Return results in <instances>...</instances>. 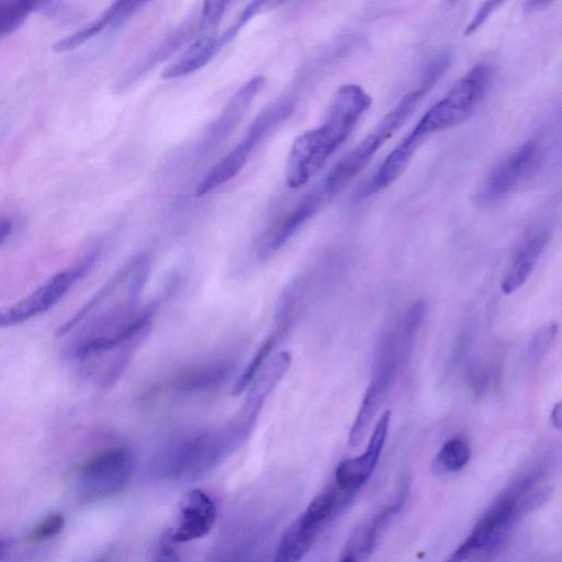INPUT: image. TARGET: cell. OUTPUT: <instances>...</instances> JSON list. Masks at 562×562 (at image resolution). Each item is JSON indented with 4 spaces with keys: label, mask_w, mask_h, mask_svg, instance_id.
Segmentation results:
<instances>
[{
    "label": "cell",
    "mask_w": 562,
    "mask_h": 562,
    "mask_svg": "<svg viewBox=\"0 0 562 562\" xmlns=\"http://www.w3.org/2000/svg\"><path fill=\"white\" fill-rule=\"evenodd\" d=\"M371 103V95L361 86H340L333 97L324 123L294 139L285 165L286 186L297 189L305 184L347 139Z\"/></svg>",
    "instance_id": "cell-1"
},
{
    "label": "cell",
    "mask_w": 562,
    "mask_h": 562,
    "mask_svg": "<svg viewBox=\"0 0 562 562\" xmlns=\"http://www.w3.org/2000/svg\"><path fill=\"white\" fill-rule=\"evenodd\" d=\"M448 56L440 55L428 66L423 82L411 91L367 134V136L328 172L321 189L324 196L344 190L364 169L376 151L407 121L417 104L447 68Z\"/></svg>",
    "instance_id": "cell-2"
},
{
    "label": "cell",
    "mask_w": 562,
    "mask_h": 562,
    "mask_svg": "<svg viewBox=\"0 0 562 562\" xmlns=\"http://www.w3.org/2000/svg\"><path fill=\"white\" fill-rule=\"evenodd\" d=\"M257 419L258 414L241 407L223 425L180 436L166 449L168 469L188 474L214 467L248 439Z\"/></svg>",
    "instance_id": "cell-3"
},
{
    "label": "cell",
    "mask_w": 562,
    "mask_h": 562,
    "mask_svg": "<svg viewBox=\"0 0 562 562\" xmlns=\"http://www.w3.org/2000/svg\"><path fill=\"white\" fill-rule=\"evenodd\" d=\"M538 473H531L512 483L485 510L461 544L472 555L491 548L538 501L544 498L547 488Z\"/></svg>",
    "instance_id": "cell-4"
},
{
    "label": "cell",
    "mask_w": 562,
    "mask_h": 562,
    "mask_svg": "<svg viewBox=\"0 0 562 562\" xmlns=\"http://www.w3.org/2000/svg\"><path fill=\"white\" fill-rule=\"evenodd\" d=\"M494 69L486 63L476 64L461 77L448 91L420 117L412 130L426 140L430 135L450 130L465 121L486 93Z\"/></svg>",
    "instance_id": "cell-5"
},
{
    "label": "cell",
    "mask_w": 562,
    "mask_h": 562,
    "mask_svg": "<svg viewBox=\"0 0 562 562\" xmlns=\"http://www.w3.org/2000/svg\"><path fill=\"white\" fill-rule=\"evenodd\" d=\"M134 471V456L124 447H112L86 459L77 470L81 495L97 499L120 492Z\"/></svg>",
    "instance_id": "cell-6"
},
{
    "label": "cell",
    "mask_w": 562,
    "mask_h": 562,
    "mask_svg": "<svg viewBox=\"0 0 562 562\" xmlns=\"http://www.w3.org/2000/svg\"><path fill=\"white\" fill-rule=\"evenodd\" d=\"M542 157L538 140L524 143L492 168L476 191V201L491 204L515 192L537 173Z\"/></svg>",
    "instance_id": "cell-7"
},
{
    "label": "cell",
    "mask_w": 562,
    "mask_h": 562,
    "mask_svg": "<svg viewBox=\"0 0 562 562\" xmlns=\"http://www.w3.org/2000/svg\"><path fill=\"white\" fill-rule=\"evenodd\" d=\"M94 261L95 255L91 254L74 267L52 276L27 296L0 308V327L22 324L50 310L76 281L90 271Z\"/></svg>",
    "instance_id": "cell-8"
},
{
    "label": "cell",
    "mask_w": 562,
    "mask_h": 562,
    "mask_svg": "<svg viewBox=\"0 0 562 562\" xmlns=\"http://www.w3.org/2000/svg\"><path fill=\"white\" fill-rule=\"evenodd\" d=\"M233 370L228 360H211L179 369L158 382L146 395V400L187 397L217 389L226 382Z\"/></svg>",
    "instance_id": "cell-9"
},
{
    "label": "cell",
    "mask_w": 562,
    "mask_h": 562,
    "mask_svg": "<svg viewBox=\"0 0 562 562\" xmlns=\"http://www.w3.org/2000/svg\"><path fill=\"white\" fill-rule=\"evenodd\" d=\"M216 506L202 490L187 492L178 503L168 539L172 543L193 541L206 536L216 521Z\"/></svg>",
    "instance_id": "cell-10"
},
{
    "label": "cell",
    "mask_w": 562,
    "mask_h": 562,
    "mask_svg": "<svg viewBox=\"0 0 562 562\" xmlns=\"http://www.w3.org/2000/svg\"><path fill=\"white\" fill-rule=\"evenodd\" d=\"M324 199L321 189L314 190L276 220L262 233L257 243V258L263 261L276 255L316 214Z\"/></svg>",
    "instance_id": "cell-11"
},
{
    "label": "cell",
    "mask_w": 562,
    "mask_h": 562,
    "mask_svg": "<svg viewBox=\"0 0 562 562\" xmlns=\"http://www.w3.org/2000/svg\"><path fill=\"white\" fill-rule=\"evenodd\" d=\"M390 422L391 412L385 411L374 426L363 453L338 464L335 471V482L340 493L352 494L369 480L382 453Z\"/></svg>",
    "instance_id": "cell-12"
},
{
    "label": "cell",
    "mask_w": 562,
    "mask_h": 562,
    "mask_svg": "<svg viewBox=\"0 0 562 562\" xmlns=\"http://www.w3.org/2000/svg\"><path fill=\"white\" fill-rule=\"evenodd\" d=\"M550 237L551 229L544 224H536L527 229L502 281L503 293L512 294L527 281Z\"/></svg>",
    "instance_id": "cell-13"
},
{
    "label": "cell",
    "mask_w": 562,
    "mask_h": 562,
    "mask_svg": "<svg viewBox=\"0 0 562 562\" xmlns=\"http://www.w3.org/2000/svg\"><path fill=\"white\" fill-rule=\"evenodd\" d=\"M265 77L257 75L246 81L226 102L218 117L210 124L203 144L214 147L225 140L237 127L258 92L265 85Z\"/></svg>",
    "instance_id": "cell-14"
},
{
    "label": "cell",
    "mask_w": 562,
    "mask_h": 562,
    "mask_svg": "<svg viewBox=\"0 0 562 562\" xmlns=\"http://www.w3.org/2000/svg\"><path fill=\"white\" fill-rule=\"evenodd\" d=\"M256 145L244 138L202 178L194 189L195 196H203L235 178L248 161Z\"/></svg>",
    "instance_id": "cell-15"
},
{
    "label": "cell",
    "mask_w": 562,
    "mask_h": 562,
    "mask_svg": "<svg viewBox=\"0 0 562 562\" xmlns=\"http://www.w3.org/2000/svg\"><path fill=\"white\" fill-rule=\"evenodd\" d=\"M290 364L291 355L288 351L271 355L250 381L244 404L261 411L266 398L284 376Z\"/></svg>",
    "instance_id": "cell-16"
},
{
    "label": "cell",
    "mask_w": 562,
    "mask_h": 562,
    "mask_svg": "<svg viewBox=\"0 0 562 562\" xmlns=\"http://www.w3.org/2000/svg\"><path fill=\"white\" fill-rule=\"evenodd\" d=\"M215 35H196L189 46L160 74L164 79L190 75L205 66L218 48Z\"/></svg>",
    "instance_id": "cell-17"
},
{
    "label": "cell",
    "mask_w": 562,
    "mask_h": 562,
    "mask_svg": "<svg viewBox=\"0 0 562 562\" xmlns=\"http://www.w3.org/2000/svg\"><path fill=\"white\" fill-rule=\"evenodd\" d=\"M393 381L394 380L384 375L372 374L370 384L366 390L361 405L349 432L348 445L350 447H356L366 436L367 430L376 412L381 407Z\"/></svg>",
    "instance_id": "cell-18"
},
{
    "label": "cell",
    "mask_w": 562,
    "mask_h": 562,
    "mask_svg": "<svg viewBox=\"0 0 562 562\" xmlns=\"http://www.w3.org/2000/svg\"><path fill=\"white\" fill-rule=\"evenodd\" d=\"M402 503L396 502L385 506L376 513L363 527L359 529L357 535L352 537L349 544L351 553L357 561L366 559L374 549L379 535L384 530L390 520L401 509Z\"/></svg>",
    "instance_id": "cell-19"
},
{
    "label": "cell",
    "mask_w": 562,
    "mask_h": 562,
    "mask_svg": "<svg viewBox=\"0 0 562 562\" xmlns=\"http://www.w3.org/2000/svg\"><path fill=\"white\" fill-rule=\"evenodd\" d=\"M317 533L296 519L282 536L271 562H301Z\"/></svg>",
    "instance_id": "cell-20"
},
{
    "label": "cell",
    "mask_w": 562,
    "mask_h": 562,
    "mask_svg": "<svg viewBox=\"0 0 562 562\" xmlns=\"http://www.w3.org/2000/svg\"><path fill=\"white\" fill-rule=\"evenodd\" d=\"M337 487H327L317 494L301 514L297 520L306 528L319 531L322 526L334 516L340 505Z\"/></svg>",
    "instance_id": "cell-21"
},
{
    "label": "cell",
    "mask_w": 562,
    "mask_h": 562,
    "mask_svg": "<svg viewBox=\"0 0 562 562\" xmlns=\"http://www.w3.org/2000/svg\"><path fill=\"white\" fill-rule=\"evenodd\" d=\"M471 458L469 442L461 437L447 440L435 456L431 469L439 475L451 474L463 469Z\"/></svg>",
    "instance_id": "cell-22"
},
{
    "label": "cell",
    "mask_w": 562,
    "mask_h": 562,
    "mask_svg": "<svg viewBox=\"0 0 562 562\" xmlns=\"http://www.w3.org/2000/svg\"><path fill=\"white\" fill-rule=\"evenodd\" d=\"M293 103L289 99L277 100L267 105L254 120L245 137L256 146L292 112Z\"/></svg>",
    "instance_id": "cell-23"
},
{
    "label": "cell",
    "mask_w": 562,
    "mask_h": 562,
    "mask_svg": "<svg viewBox=\"0 0 562 562\" xmlns=\"http://www.w3.org/2000/svg\"><path fill=\"white\" fill-rule=\"evenodd\" d=\"M38 4L36 1H0V37L18 30Z\"/></svg>",
    "instance_id": "cell-24"
},
{
    "label": "cell",
    "mask_w": 562,
    "mask_h": 562,
    "mask_svg": "<svg viewBox=\"0 0 562 562\" xmlns=\"http://www.w3.org/2000/svg\"><path fill=\"white\" fill-rule=\"evenodd\" d=\"M106 26H111V21L108 13L104 12L98 20L91 22L81 30H78L72 34L57 41L54 44L53 48L56 52H67L76 49L90 38L98 35Z\"/></svg>",
    "instance_id": "cell-25"
},
{
    "label": "cell",
    "mask_w": 562,
    "mask_h": 562,
    "mask_svg": "<svg viewBox=\"0 0 562 562\" xmlns=\"http://www.w3.org/2000/svg\"><path fill=\"white\" fill-rule=\"evenodd\" d=\"M281 2L276 1H254L238 15L235 22L217 40L218 48L225 46L236 34L258 13L278 7Z\"/></svg>",
    "instance_id": "cell-26"
},
{
    "label": "cell",
    "mask_w": 562,
    "mask_h": 562,
    "mask_svg": "<svg viewBox=\"0 0 562 562\" xmlns=\"http://www.w3.org/2000/svg\"><path fill=\"white\" fill-rule=\"evenodd\" d=\"M226 1H205L196 24L198 35H216V30L226 10Z\"/></svg>",
    "instance_id": "cell-27"
},
{
    "label": "cell",
    "mask_w": 562,
    "mask_h": 562,
    "mask_svg": "<svg viewBox=\"0 0 562 562\" xmlns=\"http://www.w3.org/2000/svg\"><path fill=\"white\" fill-rule=\"evenodd\" d=\"M65 527V518L58 513H52L42 518L30 531L29 541L41 542L57 536Z\"/></svg>",
    "instance_id": "cell-28"
},
{
    "label": "cell",
    "mask_w": 562,
    "mask_h": 562,
    "mask_svg": "<svg viewBox=\"0 0 562 562\" xmlns=\"http://www.w3.org/2000/svg\"><path fill=\"white\" fill-rule=\"evenodd\" d=\"M557 330V325L551 324L550 326L544 327V329H541L535 336L530 345V357L533 360L542 358L543 355L548 351L555 337Z\"/></svg>",
    "instance_id": "cell-29"
},
{
    "label": "cell",
    "mask_w": 562,
    "mask_h": 562,
    "mask_svg": "<svg viewBox=\"0 0 562 562\" xmlns=\"http://www.w3.org/2000/svg\"><path fill=\"white\" fill-rule=\"evenodd\" d=\"M502 4L501 1H485L483 2L477 12L474 14L470 23L464 30V34L470 35L477 31L488 19V16Z\"/></svg>",
    "instance_id": "cell-30"
},
{
    "label": "cell",
    "mask_w": 562,
    "mask_h": 562,
    "mask_svg": "<svg viewBox=\"0 0 562 562\" xmlns=\"http://www.w3.org/2000/svg\"><path fill=\"white\" fill-rule=\"evenodd\" d=\"M551 3H552L551 1H536V0L525 1L522 3V10L526 13H533V12H538V11H542V10L547 9Z\"/></svg>",
    "instance_id": "cell-31"
},
{
    "label": "cell",
    "mask_w": 562,
    "mask_h": 562,
    "mask_svg": "<svg viewBox=\"0 0 562 562\" xmlns=\"http://www.w3.org/2000/svg\"><path fill=\"white\" fill-rule=\"evenodd\" d=\"M153 562H181V560L171 548L165 547Z\"/></svg>",
    "instance_id": "cell-32"
},
{
    "label": "cell",
    "mask_w": 562,
    "mask_h": 562,
    "mask_svg": "<svg viewBox=\"0 0 562 562\" xmlns=\"http://www.w3.org/2000/svg\"><path fill=\"white\" fill-rule=\"evenodd\" d=\"M551 422L554 427L558 429L561 428L562 424V405L561 402H558L553 407L551 412Z\"/></svg>",
    "instance_id": "cell-33"
},
{
    "label": "cell",
    "mask_w": 562,
    "mask_h": 562,
    "mask_svg": "<svg viewBox=\"0 0 562 562\" xmlns=\"http://www.w3.org/2000/svg\"><path fill=\"white\" fill-rule=\"evenodd\" d=\"M12 229V224L9 220L0 218V245L8 238Z\"/></svg>",
    "instance_id": "cell-34"
},
{
    "label": "cell",
    "mask_w": 562,
    "mask_h": 562,
    "mask_svg": "<svg viewBox=\"0 0 562 562\" xmlns=\"http://www.w3.org/2000/svg\"><path fill=\"white\" fill-rule=\"evenodd\" d=\"M11 543L8 539H0V559L7 553Z\"/></svg>",
    "instance_id": "cell-35"
},
{
    "label": "cell",
    "mask_w": 562,
    "mask_h": 562,
    "mask_svg": "<svg viewBox=\"0 0 562 562\" xmlns=\"http://www.w3.org/2000/svg\"><path fill=\"white\" fill-rule=\"evenodd\" d=\"M339 562H358L357 559L351 553H346Z\"/></svg>",
    "instance_id": "cell-36"
}]
</instances>
